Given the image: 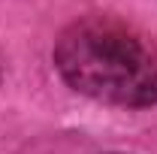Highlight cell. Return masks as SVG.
<instances>
[{
    "instance_id": "obj_2",
    "label": "cell",
    "mask_w": 157,
    "mask_h": 154,
    "mask_svg": "<svg viewBox=\"0 0 157 154\" xmlns=\"http://www.w3.org/2000/svg\"><path fill=\"white\" fill-rule=\"evenodd\" d=\"M0 82H3V58H0Z\"/></svg>"
},
{
    "instance_id": "obj_3",
    "label": "cell",
    "mask_w": 157,
    "mask_h": 154,
    "mask_svg": "<svg viewBox=\"0 0 157 154\" xmlns=\"http://www.w3.org/2000/svg\"><path fill=\"white\" fill-rule=\"evenodd\" d=\"M109 154H124V151H109Z\"/></svg>"
},
{
    "instance_id": "obj_1",
    "label": "cell",
    "mask_w": 157,
    "mask_h": 154,
    "mask_svg": "<svg viewBox=\"0 0 157 154\" xmlns=\"http://www.w3.org/2000/svg\"><path fill=\"white\" fill-rule=\"evenodd\" d=\"M58 76L94 103L148 109L157 103V39L118 15H82L52 45Z\"/></svg>"
}]
</instances>
